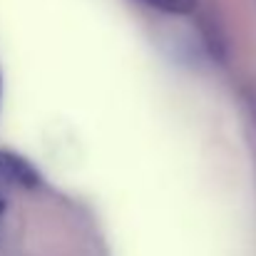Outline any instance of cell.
I'll return each instance as SVG.
<instances>
[{"label":"cell","mask_w":256,"mask_h":256,"mask_svg":"<svg viewBox=\"0 0 256 256\" xmlns=\"http://www.w3.org/2000/svg\"><path fill=\"white\" fill-rule=\"evenodd\" d=\"M0 186L35 189L40 186V174L25 157L0 150Z\"/></svg>","instance_id":"cell-1"},{"label":"cell","mask_w":256,"mask_h":256,"mask_svg":"<svg viewBox=\"0 0 256 256\" xmlns=\"http://www.w3.org/2000/svg\"><path fill=\"white\" fill-rule=\"evenodd\" d=\"M142 2L167 15H189L199 5V0H142Z\"/></svg>","instance_id":"cell-2"},{"label":"cell","mask_w":256,"mask_h":256,"mask_svg":"<svg viewBox=\"0 0 256 256\" xmlns=\"http://www.w3.org/2000/svg\"><path fill=\"white\" fill-rule=\"evenodd\" d=\"M2 219H5V202L0 199V226H2Z\"/></svg>","instance_id":"cell-3"},{"label":"cell","mask_w":256,"mask_h":256,"mask_svg":"<svg viewBox=\"0 0 256 256\" xmlns=\"http://www.w3.org/2000/svg\"><path fill=\"white\" fill-rule=\"evenodd\" d=\"M0 97H2V78H0Z\"/></svg>","instance_id":"cell-4"}]
</instances>
